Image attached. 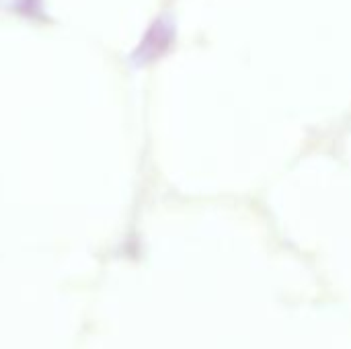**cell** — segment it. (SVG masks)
Segmentation results:
<instances>
[{
	"label": "cell",
	"mask_w": 351,
	"mask_h": 349,
	"mask_svg": "<svg viewBox=\"0 0 351 349\" xmlns=\"http://www.w3.org/2000/svg\"><path fill=\"white\" fill-rule=\"evenodd\" d=\"M175 39V27L173 21H169L167 16H160L144 35L142 43L138 45V49L134 51V62L136 64H146L152 62L154 58L162 56L169 45Z\"/></svg>",
	"instance_id": "obj_1"
}]
</instances>
